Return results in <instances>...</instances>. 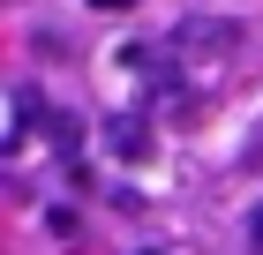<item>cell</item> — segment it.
I'll return each mask as SVG.
<instances>
[{"label": "cell", "mask_w": 263, "mask_h": 255, "mask_svg": "<svg viewBox=\"0 0 263 255\" xmlns=\"http://www.w3.org/2000/svg\"><path fill=\"white\" fill-rule=\"evenodd\" d=\"M173 45H181V53H233V45H241V30H233V23H218V15H188Z\"/></svg>", "instance_id": "1"}, {"label": "cell", "mask_w": 263, "mask_h": 255, "mask_svg": "<svg viewBox=\"0 0 263 255\" xmlns=\"http://www.w3.org/2000/svg\"><path fill=\"white\" fill-rule=\"evenodd\" d=\"M248 240H256V255H263V203L248 210Z\"/></svg>", "instance_id": "5"}, {"label": "cell", "mask_w": 263, "mask_h": 255, "mask_svg": "<svg viewBox=\"0 0 263 255\" xmlns=\"http://www.w3.org/2000/svg\"><path fill=\"white\" fill-rule=\"evenodd\" d=\"M151 255H158V248H151Z\"/></svg>", "instance_id": "7"}, {"label": "cell", "mask_w": 263, "mask_h": 255, "mask_svg": "<svg viewBox=\"0 0 263 255\" xmlns=\"http://www.w3.org/2000/svg\"><path fill=\"white\" fill-rule=\"evenodd\" d=\"M105 150L121 158V165H136V158H151V128H143L136 113H113L105 120Z\"/></svg>", "instance_id": "2"}, {"label": "cell", "mask_w": 263, "mask_h": 255, "mask_svg": "<svg viewBox=\"0 0 263 255\" xmlns=\"http://www.w3.org/2000/svg\"><path fill=\"white\" fill-rule=\"evenodd\" d=\"M90 8H98V15H128L136 0H90Z\"/></svg>", "instance_id": "6"}, {"label": "cell", "mask_w": 263, "mask_h": 255, "mask_svg": "<svg viewBox=\"0 0 263 255\" xmlns=\"http://www.w3.org/2000/svg\"><path fill=\"white\" fill-rule=\"evenodd\" d=\"M45 128H53V150H76V143H83V120L76 113H53Z\"/></svg>", "instance_id": "3"}, {"label": "cell", "mask_w": 263, "mask_h": 255, "mask_svg": "<svg viewBox=\"0 0 263 255\" xmlns=\"http://www.w3.org/2000/svg\"><path fill=\"white\" fill-rule=\"evenodd\" d=\"M30 113H38V90H15V120H30ZM23 135L30 128H8V143H23Z\"/></svg>", "instance_id": "4"}]
</instances>
